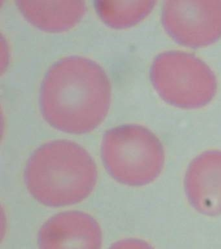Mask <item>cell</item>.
I'll return each instance as SVG.
<instances>
[{
	"instance_id": "6da1fadb",
	"label": "cell",
	"mask_w": 221,
	"mask_h": 249,
	"mask_svg": "<svg viewBox=\"0 0 221 249\" xmlns=\"http://www.w3.org/2000/svg\"><path fill=\"white\" fill-rule=\"evenodd\" d=\"M112 99L109 78L102 66L81 55L54 62L44 76L40 108L48 124L61 131H92L105 119Z\"/></svg>"
},
{
	"instance_id": "9c48e42d",
	"label": "cell",
	"mask_w": 221,
	"mask_h": 249,
	"mask_svg": "<svg viewBox=\"0 0 221 249\" xmlns=\"http://www.w3.org/2000/svg\"><path fill=\"white\" fill-rule=\"evenodd\" d=\"M153 0L98 1L97 11L102 20L109 26L123 28L136 24L145 18L154 7Z\"/></svg>"
},
{
	"instance_id": "5b68a950",
	"label": "cell",
	"mask_w": 221,
	"mask_h": 249,
	"mask_svg": "<svg viewBox=\"0 0 221 249\" xmlns=\"http://www.w3.org/2000/svg\"><path fill=\"white\" fill-rule=\"evenodd\" d=\"M167 32L184 46H208L221 37V0H170L162 7Z\"/></svg>"
},
{
	"instance_id": "8992f818",
	"label": "cell",
	"mask_w": 221,
	"mask_h": 249,
	"mask_svg": "<svg viewBox=\"0 0 221 249\" xmlns=\"http://www.w3.org/2000/svg\"><path fill=\"white\" fill-rule=\"evenodd\" d=\"M98 222L85 212H62L47 220L38 234L40 249H101Z\"/></svg>"
},
{
	"instance_id": "3957f363",
	"label": "cell",
	"mask_w": 221,
	"mask_h": 249,
	"mask_svg": "<svg viewBox=\"0 0 221 249\" xmlns=\"http://www.w3.org/2000/svg\"><path fill=\"white\" fill-rule=\"evenodd\" d=\"M102 154L110 176L126 186L151 184L164 166L162 142L140 124H121L108 130L102 138Z\"/></svg>"
},
{
	"instance_id": "7a4b0ae2",
	"label": "cell",
	"mask_w": 221,
	"mask_h": 249,
	"mask_svg": "<svg viewBox=\"0 0 221 249\" xmlns=\"http://www.w3.org/2000/svg\"><path fill=\"white\" fill-rule=\"evenodd\" d=\"M25 178L34 199L43 205L61 207L90 196L98 181V169L82 146L57 140L34 151L27 163Z\"/></svg>"
},
{
	"instance_id": "277c9868",
	"label": "cell",
	"mask_w": 221,
	"mask_h": 249,
	"mask_svg": "<svg viewBox=\"0 0 221 249\" xmlns=\"http://www.w3.org/2000/svg\"><path fill=\"white\" fill-rule=\"evenodd\" d=\"M150 77L160 96L178 108H201L217 92L213 70L195 54L182 51L158 54L151 64Z\"/></svg>"
},
{
	"instance_id": "30bf717a",
	"label": "cell",
	"mask_w": 221,
	"mask_h": 249,
	"mask_svg": "<svg viewBox=\"0 0 221 249\" xmlns=\"http://www.w3.org/2000/svg\"><path fill=\"white\" fill-rule=\"evenodd\" d=\"M110 249H154L147 241L139 239H126L118 241Z\"/></svg>"
},
{
	"instance_id": "ba28073f",
	"label": "cell",
	"mask_w": 221,
	"mask_h": 249,
	"mask_svg": "<svg viewBox=\"0 0 221 249\" xmlns=\"http://www.w3.org/2000/svg\"><path fill=\"white\" fill-rule=\"evenodd\" d=\"M21 13L38 28L49 31L67 30L76 25L86 12L81 0H19Z\"/></svg>"
},
{
	"instance_id": "52a82bcc",
	"label": "cell",
	"mask_w": 221,
	"mask_h": 249,
	"mask_svg": "<svg viewBox=\"0 0 221 249\" xmlns=\"http://www.w3.org/2000/svg\"><path fill=\"white\" fill-rule=\"evenodd\" d=\"M188 201L202 215H221V150L200 154L189 163L184 179Z\"/></svg>"
}]
</instances>
